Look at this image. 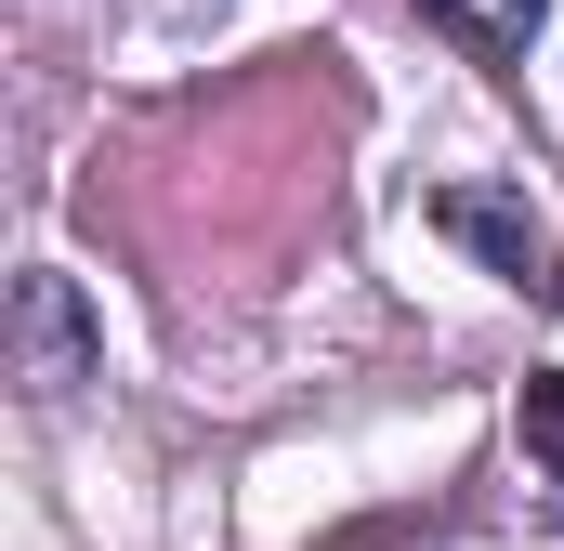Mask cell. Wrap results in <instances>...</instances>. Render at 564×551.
I'll list each match as a JSON object with an SVG mask.
<instances>
[{
  "mask_svg": "<svg viewBox=\"0 0 564 551\" xmlns=\"http://www.w3.org/2000/svg\"><path fill=\"white\" fill-rule=\"evenodd\" d=\"M13 368H26V395H79L93 381V315H79L66 276H13Z\"/></svg>",
  "mask_w": 564,
  "mask_h": 551,
  "instance_id": "1",
  "label": "cell"
},
{
  "mask_svg": "<svg viewBox=\"0 0 564 551\" xmlns=\"http://www.w3.org/2000/svg\"><path fill=\"white\" fill-rule=\"evenodd\" d=\"M433 210H446V237H473L499 276H525V250H539V237H525V210H512V197H486V184H446Z\"/></svg>",
  "mask_w": 564,
  "mask_h": 551,
  "instance_id": "2",
  "label": "cell"
},
{
  "mask_svg": "<svg viewBox=\"0 0 564 551\" xmlns=\"http://www.w3.org/2000/svg\"><path fill=\"white\" fill-rule=\"evenodd\" d=\"M421 13L446 26V40H473V53H525L552 0H421Z\"/></svg>",
  "mask_w": 564,
  "mask_h": 551,
  "instance_id": "3",
  "label": "cell"
},
{
  "mask_svg": "<svg viewBox=\"0 0 564 551\" xmlns=\"http://www.w3.org/2000/svg\"><path fill=\"white\" fill-rule=\"evenodd\" d=\"M512 420H525V460H539V473L564 486V368H539V381H525V408H512Z\"/></svg>",
  "mask_w": 564,
  "mask_h": 551,
  "instance_id": "4",
  "label": "cell"
}]
</instances>
